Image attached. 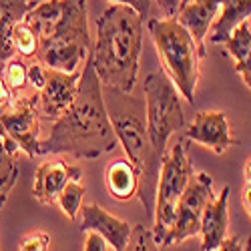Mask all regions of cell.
Segmentation results:
<instances>
[{"label": "cell", "instance_id": "1f68e13d", "mask_svg": "<svg viewBox=\"0 0 251 251\" xmlns=\"http://www.w3.org/2000/svg\"><path fill=\"white\" fill-rule=\"evenodd\" d=\"M243 207L247 215L251 217V183H245V189H243Z\"/></svg>", "mask_w": 251, "mask_h": 251}, {"label": "cell", "instance_id": "2e32d148", "mask_svg": "<svg viewBox=\"0 0 251 251\" xmlns=\"http://www.w3.org/2000/svg\"><path fill=\"white\" fill-rule=\"evenodd\" d=\"M251 16V0H223V4L217 12L209 28V43L211 45H225L227 38L233 34L237 26L247 23Z\"/></svg>", "mask_w": 251, "mask_h": 251}, {"label": "cell", "instance_id": "3957f363", "mask_svg": "<svg viewBox=\"0 0 251 251\" xmlns=\"http://www.w3.org/2000/svg\"><path fill=\"white\" fill-rule=\"evenodd\" d=\"M147 28L155 43L163 73L173 80L187 102L195 104L201 58H205L207 52L177 18H153L147 23Z\"/></svg>", "mask_w": 251, "mask_h": 251}, {"label": "cell", "instance_id": "8992f818", "mask_svg": "<svg viewBox=\"0 0 251 251\" xmlns=\"http://www.w3.org/2000/svg\"><path fill=\"white\" fill-rule=\"evenodd\" d=\"M145 104H147V133L153 149L165 157L167 143L171 135L183 129L185 113L181 104V93L165 73H151L143 82Z\"/></svg>", "mask_w": 251, "mask_h": 251}, {"label": "cell", "instance_id": "44dd1931", "mask_svg": "<svg viewBox=\"0 0 251 251\" xmlns=\"http://www.w3.org/2000/svg\"><path fill=\"white\" fill-rule=\"evenodd\" d=\"M60 14L62 0H40L25 14L23 23L28 25L38 34V38H45L54 30L56 23L60 20Z\"/></svg>", "mask_w": 251, "mask_h": 251}, {"label": "cell", "instance_id": "d590c367", "mask_svg": "<svg viewBox=\"0 0 251 251\" xmlns=\"http://www.w3.org/2000/svg\"><path fill=\"white\" fill-rule=\"evenodd\" d=\"M245 251H251V235H249L247 241H245Z\"/></svg>", "mask_w": 251, "mask_h": 251}, {"label": "cell", "instance_id": "5bb4252c", "mask_svg": "<svg viewBox=\"0 0 251 251\" xmlns=\"http://www.w3.org/2000/svg\"><path fill=\"white\" fill-rule=\"evenodd\" d=\"M229 195L231 187L225 185L223 189L209 201L203 209L199 235H201V249L203 251H215L225 239L229 229Z\"/></svg>", "mask_w": 251, "mask_h": 251}, {"label": "cell", "instance_id": "4dcf8cb0", "mask_svg": "<svg viewBox=\"0 0 251 251\" xmlns=\"http://www.w3.org/2000/svg\"><path fill=\"white\" fill-rule=\"evenodd\" d=\"M12 100H14V95H12L10 87L6 85V80L2 76V71H0V104H2V107H8Z\"/></svg>", "mask_w": 251, "mask_h": 251}, {"label": "cell", "instance_id": "9a60e30c", "mask_svg": "<svg viewBox=\"0 0 251 251\" xmlns=\"http://www.w3.org/2000/svg\"><path fill=\"white\" fill-rule=\"evenodd\" d=\"M223 4V0H185L179 6L177 20L189 30L195 38V43L205 50V38L209 34L213 20ZM207 52V50H205Z\"/></svg>", "mask_w": 251, "mask_h": 251}, {"label": "cell", "instance_id": "83f0119b", "mask_svg": "<svg viewBox=\"0 0 251 251\" xmlns=\"http://www.w3.org/2000/svg\"><path fill=\"white\" fill-rule=\"evenodd\" d=\"M85 247L82 251H111V245L104 241L102 235H99L97 231H85Z\"/></svg>", "mask_w": 251, "mask_h": 251}, {"label": "cell", "instance_id": "7c38bea8", "mask_svg": "<svg viewBox=\"0 0 251 251\" xmlns=\"http://www.w3.org/2000/svg\"><path fill=\"white\" fill-rule=\"evenodd\" d=\"M185 139L195 141L203 147L223 155L235 143L229 127L227 115L223 111H201L195 115L191 125L185 129Z\"/></svg>", "mask_w": 251, "mask_h": 251}, {"label": "cell", "instance_id": "ac0fdd59", "mask_svg": "<svg viewBox=\"0 0 251 251\" xmlns=\"http://www.w3.org/2000/svg\"><path fill=\"white\" fill-rule=\"evenodd\" d=\"M40 0H0V65L10 60L16 52L12 47V32L25 14Z\"/></svg>", "mask_w": 251, "mask_h": 251}, {"label": "cell", "instance_id": "d4e9b609", "mask_svg": "<svg viewBox=\"0 0 251 251\" xmlns=\"http://www.w3.org/2000/svg\"><path fill=\"white\" fill-rule=\"evenodd\" d=\"M159 249L161 247L155 243L151 229H147L145 225H135L133 227V235H131L127 251H159Z\"/></svg>", "mask_w": 251, "mask_h": 251}, {"label": "cell", "instance_id": "277c9868", "mask_svg": "<svg viewBox=\"0 0 251 251\" xmlns=\"http://www.w3.org/2000/svg\"><path fill=\"white\" fill-rule=\"evenodd\" d=\"M87 0H62V14L54 30L40 38L36 60L60 73L82 71L91 52Z\"/></svg>", "mask_w": 251, "mask_h": 251}, {"label": "cell", "instance_id": "cb8c5ba5", "mask_svg": "<svg viewBox=\"0 0 251 251\" xmlns=\"http://www.w3.org/2000/svg\"><path fill=\"white\" fill-rule=\"evenodd\" d=\"M38 43L40 38L38 34L25 23H18L14 26V32H12V47H14V52L23 58H32L36 56L38 52Z\"/></svg>", "mask_w": 251, "mask_h": 251}, {"label": "cell", "instance_id": "e0dca14e", "mask_svg": "<svg viewBox=\"0 0 251 251\" xmlns=\"http://www.w3.org/2000/svg\"><path fill=\"white\" fill-rule=\"evenodd\" d=\"M104 183L111 197L117 201H131L141 189V173L131 161L117 159L104 171Z\"/></svg>", "mask_w": 251, "mask_h": 251}, {"label": "cell", "instance_id": "d6a6232c", "mask_svg": "<svg viewBox=\"0 0 251 251\" xmlns=\"http://www.w3.org/2000/svg\"><path fill=\"white\" fill-rule=\"evenodd\" d=\"M137 4H139V14L143 18H147L149 10H151V0H137Z\"/></svg>", "mask_w": 251, "mask_h": 251}, {"label": "cell", "instance_id": "f1b7e54d", "mask_svg": "<svg viewBox=\"0 0 251 251\" xmlns=\"http://www.w3.org/2000/svg\"><path fill=\"white\" fill-rule=\"evenodd\" d=\"M183 0H157V4L163 12L165 18H175L177 12H179V6H181Z\"/></svg>", "mask_w": 251, "mask_h": 251}, {"label": "cell", "instance_id": "52a82bcc", "mask_svg": "<svg viewBox=\"0 0 251 251\" xmlns=\"http://www.w3.org/2000/svg\"><path fill=\"white\" fill-rule=\"evenodd\" d=\"M113 129L117 133L119 143L123 145L125 153H127L129 161L139 169L141 173V201L145 209L153 215L155 207V189L159 181V171L163 165V157L153 149L149 133L145 123L135 117V115H119L111 119Z\"/></svg>", "mask_w": 251, "mask_h": 251}, {"label": "cell", "instance_id": "ba28073f", "mask_svg": "<svg viewBox=\"0 0 251 251\" xmlns=\"http://www.w3.org/2000/svg\"><path fill=\"white\" fill-rule=\"evenodd\" d=\"M0 131L28 157L40 155V111L38 93L20 95L0 113Z\"/></svg>", "mask_w": 251, "mask_h": 251}, {"label": "cell", "instance_id": "484cf974", "mask_svg": "<svg viewBox=\"0 0 251 251\" xmlns=\"http://www.w3.org/2000/svg\"><path fill=\"white\" fill-rule=\"evenodd\" d=\"M50 235L45 231H32L23 237L18 245V251H49L50 247Z\"/></svg>", "mask_w": 251, "mask_h": 251}, {"label": "cell", "instance_id": "7a4b0ae2", "mask_svg": "<svg viewBox=\"0 0 251 251\" xmlns=\"http://www.w3.org/2000/svg\"><path fill=\"white\" fill-rule=\"evenodd\" d=\"M145 18L127 4H111L97 20V40L89 58L102 89L133 93L139 76Z\"/></svg>", "mask_w": 251, "mask_h": 251}, {"label": "cell", "instance_id": "836d02e7", "mask_svg": "<svg viewBox=\"0 0 251 251\" xmlns=\"http://www.w3.org/2000/svg\"><path fill=\"white\" fill-rule=\"evenodd\" d=\"M107 2H111V4H127V6H133L135 10H139L137 0H107Z\"/></svg>", "mask_w": 251, "mask_h": 251}, {"label": "cell", "instance_id": "d6986e66", "mask_svg": "<svg viewBox=\"0 0 251 251\" xmlns=\"http://www.w3.org/2000/svg\"><path fill=\"white\" fill-rule=\"evenodd\" d=\"M223 47L227 49V54L233 58L237 75L251 89V28L249 25L243 23L241 26H237Z\"/></svg>", "mask_w": 251, "mask_h": 251}, {"label": "cell", "instance_id": "8d00e7d4", "mask_svg": "<svg viewBox=\"0 0 251 251\" xmlns=\"http://www.w3.org/2000/svg\"><path fill=\"white\" fill-rule=\"evenodd\" d=\"M247 25H249V28H251V16H249V20H247Z\"/></svg>", "mask_w": 251, "mask_h": 251}, {"label": "cell", "instance_id": "6da1fadb", "mask_svg": "<svg viewBox=\"0 0 251 251\" xmlns=\"http://www.w3.org/2000/svg\"><path fill=\"white\" fill-rule=\"evenodd\" d=\"M119 145L117 133L102 99V85L91 58L82 67L75 100L58 117L50 135L40 141V155L67 153L76 159H97Z\"/></svg>", "mask_w": 251, "mask_h": 251}, {"label": "cell", "instance_id": "603a6c76", "mask_svg": "<svg viewBox=\"0 0 251 251\" xmlns=\"http://www.w3.org/2000/svg\"><path fill=\"white\" fill-rule=\"evenodd\" d=\"M2 76H4L6 85L10 87L14 97L20 95V93H25L26 87H30L28 85V65L25 62L23 56H12L10 60H6Z\"/></svg>", "mask_w": 251, "mask_h": 251}, {"label": "cell", "instance_id": "8fae6325", "mask_svg": "<svg viewBox=\"0 0 251 251\" xmlns=\"http://www.w3.org/2000/svg\"><path fill=\"white\" fill-rule=\"evenodd\" d=\"M78 229L85 231H97L99 235L104 237L111 245L113 251H127L131 235H133V225L129 221H123L117 215L109 213L107 209H102L97 203H89L80 207V221Z\"/></svg>", "mask_w": 251, "mask_h": 251}, {"label": "cell", "instance_id": "e575fe53", "mask_svg": "<svg viewBox=\"0 0 251 251\" xmlns=\"http://www.w3.org/2000/svg\"><path fill=\"white\" fill-rule=\"evenodd\" d=\"M243 177H245V183H251V157L245 161V167H243Z\"/></svg>", "mask_w": 251, "mask_h": 251}, {"label": "cell", "instance_id": "ffe728a7", "mask_svg": "<svg viewBox=\"0 0 251 251\" xmlns=\"http://www.w3.org/2000/svg\"><path fill=\"white\" fill-rule=\"evenodd\" d=\"M20 149L0 131V209H2L8 201L10 191L18 181V163H16V153Z\"/></svg>", "mask_w": 251, "mask_h": 251}, {"label": "cell", "instance_id": "30bf717a", "mask_svg": "<svg viewBox=\"0 0 251 251\" xmlns=\"http://www.w3.org/2000/svg\"><path fill=\"white\" fill-rule=\"evenodd\" d=\"M82 71L76 73H60L47 69V82L38 91V111L40 117L49 121H56L65 115V111L71 107V102L76 97L78 82H80Z\"/></svg>", "mask_w": 251, "mask_h": 251}, {"label": "cell", "instance_id": "f546056e", "mask_svg": "<svg viewBox=\"0 0 251 251\" xmlns=\"http://www.w3.org/2000/svg\"><path fill=\"white\" fill-rule=\"evenodd\" d=\"M215 251H245V241H243L239 235L227 237Z\"/></svg>", "mask_w": 251, "mask_h": 251}, {"label": "cell", "instance_id": "4316f807", "mask_svg": "<svg viewBox=\"0 0 251 251\" xmlns=\"http://www.w3.org/2000/svg\"><path fill=\"white\" fill-rule=\"evenodd\" d=\"M47 82V67L40 65V62H32V65H28V85L32 87V91H40L45 87Z\"/></svg>", "mask_w": 251, "mask_h": 251}, {"label": "cell", "instance_id": "4fadbf2b", "mask_svg": "<svg viewBox=\"0 0 251 251\" xmlns=\"http://www.w3.org/2000/svg\"><path fill=\"white\" fill-rule=\"evenodd\" d=\"M71 181H82V171L65 161H47L36 169L32 195L43 205H56L60 191Z\"/></svg>", "mask_w": 251, "mask_h": 251}, {"label": "cell", "instance_id": "7402d4cb", "mask_svg": "<svg viewBox=\"0 0 251 251\" xmlns=\"http://www.w3.org/2000/svg\"><path fill=\"white\" fill-rule=\"evenodd\" d=\"M85 193H87V189H85V185H82V181H71L65 189L60 191V195L56 199V205L60 207V211L65 213L71 221L78 219Z\"/></svg>", "mask_w": 251, "mask_h": 251}, {"label": "cell", "instance_id": "9c48e42d", "mask_svg": "<svg viewBox=\"0 0 251 251\" xmlns=\"http://www.w3.org/2000/svg\"><path fill=\"white\" fill-rule=\"evenodd\" d=\"M213 197V177L203 171L195 173L177 203V215L169 235V245L183 243L185 239L195 237L199 233L203 209Z\"/></svg>", "mask_w": 251, "mask_h": 251}, {"label": "cell", "instance_id": "5b68a950", "mask_svg": "<svg viewBox=\"0 0 251 251\" xmlns=\"http://www.w3.org/2000/svg\"><path fill=\"white\" fill-rule=\"evenodd\" d=\"M195 175L193 163L187 153V139L177 141L169 153H165L159 171L153 207V237L159 247H169V235L177 215V203Z\"/></svg>", "mask_w": 251, "mask_h": 251}]
</instances>
